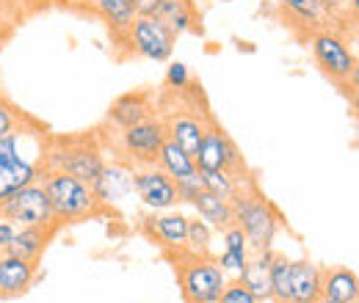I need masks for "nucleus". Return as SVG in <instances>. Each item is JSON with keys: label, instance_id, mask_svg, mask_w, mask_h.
<instances>
[{"label": "nucleus", "instance_id": "obj_6", "mask_svg": "<svg viewBox=\"0 0 359 303\" xmlns=\"http://www.w3.org/2000/svg\"><path fill=\"white\" fill-rule=\"evenodd\" d=\"M194 160H196V169L199 171H226L232 174L235 179L246 182V185L255 182V174L249 171L241 149L235 146V141L224 132V127H219L213 122V116H210V122L205 127L202 143H199Z\"/></svg>", "mask_w": 359, "mask_h": 303}, {"label": "nucleus", "instance_id": "obj_10", "mask_svg": "<svg viewBox=\"0 0 359 303\" xmlns=\"http://www.w3.org/2000/svg\"><path fill=\"white\" fill-rule=\"evenodd\" d=\"M128 44L133 47L135 55L147 58V61H169L172 52H175V44H177V34L161 22L158 17H147V14H138L135 22L128 31Z\"/></svg>", "mask_w": 359, "mask_h": 303}, {"label": "nucleus", "instance_id": "obj_36", "mask_svg": "<svg viewBox=\"0 0 359 303\" xmlns=\"http://www.w3.org/2000/svg\"><path fill=\"white\" fill-rule=\"evenodd\" d=\"M346 17L359 25V0H346Z\"/></svg>", "mask_w": 359, "mask_h": 303}, {"label": "nucleus", "instance_id": "obj_37", "mask_svg": "<svg viewBox=\"0 0 359 303\" xmlns=\"http://www.w3.org/2000/svg\"><path fill=\"white\" fill-rule=\"evenodd\" d=\"M348 86L359 88V58H357V64H354V72H351V78H348Z\"/></svg>", "mask_w": 359, "mask_h": 303}, {"label": "nucleus", "instance_id": "obj_13", "mask_svg": "<svg viewBox=\"0 0 359 303\" xmlns=\"http://www.w3.org/2000/svg\"><path fill=\"white\" fill-rule=\"evenodd\" d=\"M144 232L152 243H158L163 251H169L172 257L185 251V237H188V216H182L177 210H166V213H149L144 218Z\"/></svg>", "mask_w": 359, "mask_h": 303}, {"label": "nucleus", "instance_id": "obj_31", "mask_svg": "<svg viewBox=\"0 0 359 303\" xmlns=\"http://www.w3.org/2000/svg\"><path fill=\"white\" fill-rule=\"evenodd\" d=\"M219 303H260L238 279H229V284H226V290L222 293V301Z\"/></svg>", "mask_w": 359, "mask_h": 303}, {"label": "nucleus", "instance_id": "obj_34", "mask_svg": "<svg viewBox=\"0 0 359 303\" xmlns=\"http://www.w3.org/2000/svg\"><path fill=\"white\" fill-rule=\"evenodd\" d=\"M326 8H329V14L337 20V17H346V0H320Z\"/></svg>", "mask_w": 359, "mask_h": 303}, {"label": "nucleus", "instance_id": "obj_14", "mask_svg": "<svg viewBox=\"0 0 359 303\" xmlns=\"http://www.w3.org/2000/svg\"><path fill=\"white\" fill-rule=\"evenodd\" d=\"M149 116H155L152 94L149 91H130V94H122V97H116L111 102V108L105 113V122L116 132H122L141 125V122H147Z\"/></svg>", "mask_w": 359, "mask_h": 303}, {"label": "nucleus", "instance_id": "obj_12", "mask_svg": "<svg viewBox=\"0 0 359 303\" xmlns=\"http://www.w3.org/2000/svg\"><path fill=\"white\" fill-rule=\"evenodd\" d=\"M133 174L135 166H130L128 160H111L105 163V169L100 171V176L91 182L94 188V196L102 207H114L125 199H130L135 190H133Z\"/></svg>", "mask_w": 359, "mask_h": 303}, {"label": "nucleus", "instance_id": "obj_30", "mask_svg": "<svg viewBox=\"0 0 359 303\" xmlns=\"http://www.w3.org/2000/svg\"><path fill=\"white\" fill-rule=\"evenodd\" d=\"M191 86H194V78H191L188 64H182V61H172V64H169V69H166V88H169V91H175V94H185Z\"/></svg>", "mask_w": 359, "mask_h": 303}, {"label": "nucleus", "instance_id": "obj_23", "mask_svg": "<svg viewBox=\"0 0 359 303\" xmlns=\"http://www.w3.org/2000/svg\"><path fill=\"white\" fill-rule=\"evenodd\" d=\"M279 6L296 20V25L307 28L310 34L313 31H320V28H329L326 22L334 20L329 14V8L320 3V0H279Z\"/></svg>", "mask_w": 359, "mask_h": 303}, {"label": "nucleus", "instance_id": "obj_1", "mask_svg": "<svg viewBox=\"0 0 359 303\" xmlns=\"http://www.w3.org/2000/svg\"><path fill=\"white\" fill-rule=\"evenodd\" d=\"M47 143L50 132L36 119L0 138V202L42 179Z\"/></svg>", "mask_w": 359, "mask_h": 303}, {"label": "nucleus", "instance_id": "obj_35", "mask_svg": "<svg viewBox=\"0 0 359 303\" xmlns=\"http://www.w3.org/2000/svg\"><path fill=\"white\" fill-rule=\"evenodd\" d=\"M343 91L348 94V105H351V116L359 122V88H351V86H343Z\"/></svg>", "mask_w": 359, "mask_h": 303}, {"label": "nucleus", "instance_id": "obj_32", "mask_svg": "<svg viewBox=\"0 0 359 303\" xmlns=\"http://www.w3.org/2000/svg\"><path fill=\"white\" fill-rule=\"evenodd\" d=\"M177 190H180V204H191L194 196H196L199 190H205L199 171L194 174V176H188V179H182V182H177Z\"/></svg>", "mask_w": 359, "mask_h": 303}, {"label": "nucleus", "instance_id": "obj_20", "mask_svg": "<svg viewBox=\"0 0 359 303\" xmlns=\"http://www.w3.org/2000/svg\"><path fill=\"white\" fill-rule=\"evenodd\" d=\"M323 298L337 303H359V276L348 267H323L320 270Z\"/></svg>", "mask_w": 359, "mask_h": 303}, {"label": "nucleus", "instance_id": "obj_9", "mask_svg": "<svg viewBox=\"0 0 359 303\" xmlns=\"http://www.w3.org/2000/svg\"><path fill=\"white\" fill-rule=\"evenodd\" d=\"M0 220L14 223L17 229L20 226H58L53 218V210H50V199H47L42 179L34 185H25L22 190H17L6 202H0Z\"/></svg>", "mask_w": 359, "mask_h": 303}, {"label": "nucleus", "instance_id": "obj_25", "mask_svg": "<svg viewBox=\"0 0 359 303\" xmlns=\"http://www.w3.org/2000/svg\"><path fill=\"white\" fill-rule=\"evenodd\" d=\"M158 166L169 174L175 182H182V179H188V176H194V174L199 171V169H196L194 155H188L182 146H177V143H175V141H169V138H166V143L161 146Z\"/></svg>", "mask_w": 359, "mask_h": 303}, {"label": "nucleus", "instance_id": "obj_16", "mask_svg": "<svg viewBox=\"0 0 359 303\" xmlns=\"http://www.w3.org/2000/svg\"><path fill=\"white\" fill-rule=\"evenodd\" d=\"M208 122H210V113H205V111H199V113H194V111H175V113L163 116L169 141H175L177 146H182L188 155H196Z\"/></svg>", "mask_w": 359, "mask_h": 303}, {"label": "nucleus", "instance_id": "obj_17", "mask_svg": "<svg viewBox=\"0 0 359 303\" xmlns=\"http://www.w3.org/2000/svg\"><path fill=\"white\" fill-rule=\"evenodd\" d=\"M55 232H58V226H20L11 237V243L6 246V251L20 257V260L39 262L47 251V246L53 243Z\"/></svg>", "mask_w": 359, "mask_h": 303}, {"label": "nucleus", "instance_id": "obj_8", "mask_svg": "<svg viewBox=\"0 0 359 303\" xmlns=\"http://www.w3.org/2000/svg\"><path fill=\"white\" fill-rule=\"evenodd\" d=\"M166 125H163V116H149L147 122L135 125L130 130L119 132V157L128 160L130 166L141 169V166H158V155H161V146L166 143Z\"/></svg>", "mask_w": 359, "mask_h": 303}, {"label": "nucleus", "instance_id": "obj_3", "mask_svg": "<svg viewBox=\"0 0 359 303\" xmlns=\"http://www.w3.org/2000/svg\"><path fill=\"white\" fill-rule=\"evenodd\" d=\"M42 185H45L50 210H53V218H55L58 226L89 220V218H97L105 210L97 202L94 188L89 182H83V179H78L72 174L45 171L42 174Z\"/></svg>", "mask_w": 359, "mask_h": 303}, {"label": "nucleus", "instance_id": "obj_27", "mask_svg": "<svg viewBox=\"0 0 359 303\" xmlns=\"http://www.w3.org/2000/svg\"><path fill=\"white\" fill-rule=\"evenodd\" d=\"M188 257H213V229L202 218H188V237H185V251Z\"/></svg>", "mask_w": 359, "mask_h": 303}, {"label": "nucleus", "instance_id": "obj_39", "mask_svg": "<svg viewBox=\"0 0 359 303\" xmlns=\"http://www.w3.org/2000/svg\"><path fill=\"white\" fill-rule=\"evenodd\" d=\"M357 127H359V122H357ZM357 141H359V132H357Z\"/></svg>", "mask_w": 359, "mask_h": 303}, {"label": "nucleus", "instance_id": "obj_2", "mask_svg": "<svg viewBox=\"0 0 359 303\" xmlns=\"http://www.w3.org/2000/svg\"><path fill=\"white\" fill-rule=\"evenodd\" d=\"M105 149L97 132L83 135H50L45 155V171L72 174L83 182H94L105 169Z\"/></svg>", "mask_w": 359, "mask_h": 303}, {"label": "nucleus", "instance_id": "obj_18", "mask_svg": "<svg viewBox=\"0 0 359 303\" xmlns=\"http://www.w3.org/2000/svg\"><path fill=\"white\" fill-rule=\"evenodd\" d=\"M273 248L266 251H252L249 262L243 265L238 281L257 298L260 303H273L271 301V262H273Z\"/></svg>", "mask_w": 359, "mask_h": 303}, {"label": "nucleus", "instance_id": "obj_4", "mask_svg": "<svg viewBox=\"0 0 359 303\" xmlns=\"http://www.w3.org/2000/svg\"><path fill=\"white\" fill-rule=\"evenodd\" d=\"M232 218H235V226L246 234L252 251L273 248V240L282 229V216L260 193L257 185L243 188L238 193V199L232 202Z\"/></svg>", "mask_w": 359, "mask_h": 303}, {"label": "nucleus", "instance_id": "obj_28", "mask_svg": "<svg viewBox=\"0 0 359 303\" xmlns=\"http://www.w3.org/2000/svg\"><path fill=\"white\" fill-rule=\"evenodd\" d=\"M199 176H202V185H205V190H210V193L222 196V199H226V202H235V199H238V193H241L243 188H252V185H257V182L246 185V182L235 179L232 174H226V171H199Z\"/></svg>", "mask_w": 359, "mask_h": 303}, {"label": "nucleus", "instance_id": "obj_29", "mask_svg": "<svg viewBox=\"0 0 359 303\" xmlns=\"http://www.w3.org/2000/svg\"><path fill=\"white\" fill-rule=\"evenodd\" d=\"M25 122H31V116L22 113L14 102H8V99L0 94V138L8 135L11 130H17V127L25 125Z\"/></svg>", "mask_w": 359, "mask_h": 303}, {"label": "nucleus", "instance_id": "obj_24", "mask_svg": "<svg viewBox=\"0 0 359 303\" xmlns=\"http://www.w3.org/2000/svg\"><path fill=\"white\" fill-rule=\"evenodd\" d=\"M91 3H94L97 14L105 20V25H108L116 36L122 34V36L128 39V31H130V25H133L135 17H138L133 0H91Z\"/></svg>", "mask_w": 359, "mask_h": 303}, {"label": "nucleus", "instance_id": "obj_22", "mask_svg": "<svg viewBox=\"0 0 359 303\" xmlns=\"http://www.w3.org/2000/svg\"><path fill=\"white\" fill-rule=\"evenodd\" d=\"M191 207H194L196 216L202 218L210 229H216V232H222V229L235 223V218H232V202H226V199L210 193V190H199L194 196Z\"/></svg>", "mask_w": 359, "mask_h": 303}, {"label": "nucleus", "instance_id": "obj_19", "mask_svg": "<svg viewBox=\"0 0 359 303\" xmlns=\"http://www.w3.org/2000/svg\"><path fill=\"white\" fill-rule=\"evenodd\" d=\"M222 243H224V246H222V254L216 257V262H219V267L224 270L226 276L238 279L241 270H243V265L252 257L249 240H246V234L232 223V226L222 229Z\"/></svg>", "mask_w": 359, "mask_h": 303}, {"label": "nucleus", "instance_id": "obj_11", "mask_svg": "<svg viewBox=\"0 0 359 303\" xmlns=\"http://www.w3.org/2000/svg\"><path fill=\"white\" fill-rule=\"evenodd\" d=\"M135 199L149 210V213H166L180 204L177 182L163 171L161 166H141L133 174Z\"/></svg>", "mask_w": 359, "mask_h": 303}, {"label": "nucleus", "instance_id": "obj_15", "mask_svg": "<svg viewBox=\"0 0 359 303\" xmlns=\"http://www.w3.org/2000/svg\"><path fill=\"white\" fill-rule=\"evenodd\" d=\"M39 276V262L20 260L8 251H0V298L25 295Z\"/></svg>", "mask_w": 359, "mask_h": 303}, {"label": "nucleus", "instance_id": "obj_26", "mask_svg": "<svg viewBox=\"0 0 359 303\" xmlns=\"http://www.w3.org/2000/svg\"><path fill=\"white\" fill-rule=\"evenodd\" d=\"M290 284H293V260L285 254H273L271 262V301H290Z\"/></svg>", "mask_w": 359, "mask_h": 303}, {"label": "nucleus", "instance_id": "obj_33", "mask_svg": "<svg viewBox=\"0 0 359 303\" xmlns=\"http://www.w3.org/2000/svg\"><path fill=\"white\" fill-rule=\"evenodd\" d=\"M14 232H17V226H14V223L0 220V251H6V246H8V243H11V237H14Z\"/></svg>", "mask_w": 359, "mask_h": 303}, {"label": "nucleus", "instance_id": "obj_38", "mask_svg": "<svg viewBox=\"0 0 359 303\" xmlns=\"http://www.w3.org/2000/svg\"><path fill=\"white\" fill-rule=\"evenodd\" d=\"M318 303H337V301H329V298H320Z\"/></svg>", "mask_w": 359, "mask_h": 303}, {"label": "nucleus", "instance_id": "obj_5", "mask_svg": "<svg viewBox=\"0 0 359 303\" xmlns=\"http://www.w3.org/2000/svg\"><path fill=\"white\" fill-rule=\"evenodd\" d=\"M175 270L185 303H219L229 284V276L213 257L202 260V257L175 254Z\"/></svg>", "mask_w": 359, "mask_h": 303}, {"label": "nucleus", "instance_id": "obj_7", "mask_svg": "<svg viewBox=\"0 0 359 303\" xmlns=\"http://www.w3.org/2000/svg\"><path fill=\"white\" fill-rule=\"evenodd\" d=\"M307 47L313 52L315 66L329 78L334 80L337 86H348V78L354 72V64H357V52L351 50V44L346 42L334 28H320L313 31L307 36Z\"/></svg>", "mask_w": 359, "mask_h": 303}, {"label": "nucleus", "instance_id": "obj_21", "mask_svg": "<svg viewBox=\"0 0 359 303\" xmlns=\"http://www.w3.org/2000/svg\"><path fill=\"white\" fill-rule=\"evenodd\" d=\"M152 17L166 22L177 36H182V34H202V25H199V17H196L191 0H161L158 11Z\"/></svg>", "mask_w": 359, "mask_h": 303}]
</instances>
